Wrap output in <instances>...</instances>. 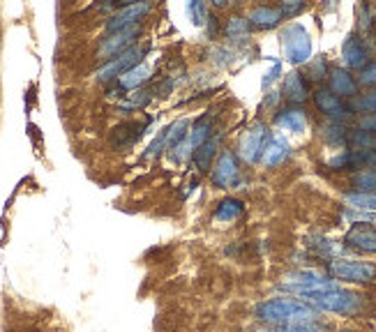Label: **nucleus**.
Masks as SVG:
<instances>
[{"mask_svg": "<svg viewBox=\"0 0 376 332\" xmlns=\"http://www.w3.org/2000/svg\"><path fill=\"white\" fill-rule=\"evenodd\" d=\"M254 317L265 326H309L316 323L319 312L296 298H270L254 307Z\"/></svg>", "mask_w": 376, "mask_h": 332, "instance_id": "f257e3e1", "label": "nucleus"}, {"mask_svg": "<svg viewBox=\"0 0 376 332\" xmlns=\"http://www.w3.org/2000/svg\"><path fill=\"white\" fill-rule=\"evenodd\" d=\"M303 300L307 305H312L316 312L341 314V317H356V314L363 312V298L353 293V290H344V288L312 293V295H305Z\"/></svg>", "mask_w": 376, "mask_h": 332, "instance_id": "f03ea898", "label": "nucleus"}, {"mask_svg": "<svg viewBox=\"0 0 376 332\" xmlns=\"http://www.w3.org/2000/svg\"><path fill=\"white\" fill-rule=\"evenodd\" d=\"M282 290L296 293L300 298L312 295V293H325V290H335L339 284L335 279H330L328 275H323L319 270H294L289 275H284L280 281Z\"/></svg>", "mask_w": 376, "mask_h": 332, "instance_id": "7ed1b4c3", "label": "nucleus"}, {"mask_svg": "<svg viewBox=\"0 0 376 332\" xmlns=\"http://www.w3.org/2000/svg\"><path fill=\"white\" fill-rule=\"evenodd\" d=\"M282 46L291 65H305L312 58V37L303 23H289L282 30Z\"/></svg>", "mask_w": 376, "mask_h": 332, "instance_id": "20e7f679", "label": "nucleus"}, {"mask_svg": "<svg viewBox=\"0 0 376 332\" xmlns=\"http://www.w3.org/2000/svg\"><path fill=\"white\" fill-rule=\"evenodd\" d=\"M328 272L332 279L349 281V284H372V281H376V263L370 261L332 259L328 261Z\"/></svg>", "mask_w": 376, "mask_h": 332, "instance_id": "39448f33", "label": "nucleus"}, {"mask_svg": "<svg viewBox=\"0 0 376 332\" xmlns=\"http://www.w3.org/2000/svg\"><path fill=\"white\" fill-rule=\"evenodd\" d=\"M148 53V46H139L134 44L132 49H127L125 53H120L118 58H113V60L104 63L102 68H99L95 72V77L99 83H108V81H118L125 72H130L132 68H137V65H141V58H144Z\"/></svg>", "mask_w": 376, "mask_h": 332, "instance_id": "423d86ee", "label": "nucleus"}, {"mask_svg": "<svg viewBox=\"0 0 376 332\" xmlns=\"http://www.w3.org/2000/svg\"><path fill=\"white\" fill-rule=\"evenodd\" d=\"M270 139V132L263 122H254L252 127H247L242 132V136L238 141V157L242 162L254 164L261 160V155L265 151V143Z\"/></svg>", "mask_w": 376, "mask_h": 332, "instance_id": "0eeeda50", "label": "nucleus"}, {"mask_svg": "<svg viewBox=\"0 0 376 332\" xmlns=\"http://www.w3.org/2000/svg\"><path fill=\"white\" fill-rule=\"evenodd\" d=\"M211 178L217 187L222 189H233L240 182V164H238V155L233 151H222L217 162L213 166Z\"/></svg>", "mask_w": 376, "mask_h": 332, "instance_id": "6e6552de", "label": "nucleus"}, {"mask_svg": "<svg viewBox=\"0 0 376 332\" xmlns=\"http://www.w3.org/2000/svg\"><path fill=\"white\" fill-rule=\"evenodd\" d=\"M150 10H153V3H125L120 10H115V14L108 16L104 28H106L108 35H111V32L139 26V21L144 19Z\"/></svg>", "mask_w": 376, "mask_h": 332, "instance_id": "1a4fd4ad", "label": "nucleus"}, {"mask_svg": "<svg viewBox=\"0 0 376 332\" xmlns=\"http://www.w3.org/2000/svg\"><path fill=\"white\" fill-rule=\"evenodd\" d=\"M141 26H132V28H125L118 32H111L102 44L97 49V58L99 60H113V58H118L120 53H125L127 49L134 46V39L139 37Z\"/></svg>", "mask_w": 376, "mask_h": 332, "instance_id": "9d476101", "label": "nucleus"}, {"mask_svg": "<svg viewBox=\"0 0 376 332\" xmlns=\"http://www.w3.org/2000/svg\"><path fill=\"white\" fill-rule=\"evenodd\" d=\"M314 104H316V109H319L325 118H330L332 122L346 120L349 113H351V106H346L335 93H330L328 88L316 90V93H314Z\"/></svg>", "mask_w": 376, "mask_h": 332, "instance_id": "9b49d317", "label": "nucleus"}, {"mask_svg": "<svg viewBox=\"0 0 376 332\" xmlns=\"http://www.w3.org/2000/svg\"><path fill=\"white\" fill-rule=\"evenodd\" d=\"M341 60L349 70H363L370 65V51H367L365 39H361L356 32L346 35L344 44H341Z\"/></svg>", "mask_w": 376, "mask_h": 332, "instance_id": "f8f14e48", "label": "nucleus"}, {"mask_svg": "<svg viewBox=\"0 0 376 332\" xmlns=\"http://www.w3.org/2000/svg\"><path fill=\"white\" fill-rule=\"evenodd\" d=\"M344 245L363 254H376V229L370 224H353L346 231Z\"/></svg>", "mask_w": 376, "mask_h": 332, "instance_id": "ddd939ff", "label": "nucleus"}, {"mask_svg": "<svg viewBox=\"0 0 376 332\" xmlns=\"http://www.w3.org/2000/svg\"><path fill=\"white\" fill-rule=\"evenodd\" d=\"M328 83H330V93H335L339 99L341 97H349V99H353L358 95V81L351 77V72L344 70V68H335V70H330L328 74Z\"/></svg>", "mask_w": 376, "mask_h": 332, "instance_id": "4468645a", "label": "nucleus"}, {"mask_svg": "<svg viewBox=\"0 0 376 332\" xmlns=\"http://www.w3.org/2000/svg\"><path fill=\"white\" fill-rule=\"evenodd\" d=\"M305 245L312 249L316 256H323V259H328V261L339 259V256L344 254V249H346V245H339V243H335V240L325 238V236H321V234L307 236V238H305Z\"/></svg>", "mask_w": 376, "mask_h": 332, "instance_id": "2eb2a0df", "label": "nucleus"}, {"mask_svg": "<svg viewBox=\"0 0 376 332\" xmlns=\"http://www.w3.org/2000/svg\"><path fill=\"white\" fill-rule=\"evenodd\" d=\"M291 157V146L284 136H275L270 134L268 143H265V151L261 155V162L265 166H280L282 162H287Z\"/></svg>", "mask_w": 376, "mask_h": 332, "instance_id": "dca6fc26", "label": "nucleus"}, {"mask_svg": "<svg viewBox=\"0 0 376 332\" xmlns=\"http://www.w3.org/2000/svg\"><path fill=\"white\" fill-rule=\"evenodd\" d=\"M144 132H146V124H141V122H125L120 124V127H115L111 132V146L113 148H130V146H134L137 141L144 136Z\"/></svg>", "mask_w": 376, "mask_h": 332, "instance_id": "f3484780", "label": "nucleus"}, {"mask_svg": "<svg viewBox=\"0 0 376 332\" xmlns=\"http://www.w3.org/2000/svg\"><path fill=\"white\" fill-rule=\"evenodd\" d=\"M275 122H277L282 129L294 132V134H303L307 129V115L303 109H296V106H289V109L280 111L275 115Z\"/></svg>", "mask_w": 376, "mask_h": 332, "instance_id": "a211bd4d", "label": "nucleus"}, {"mask_svg": "<svg viewBox=\"0 0 376 332\" xmlns=\"http://www.w3.org/2000/svg\"><path fill=\"white\" fill-rule=\"evenodd\" d=\"M282 19L284 16L280 12V7H272V5H258L249 12V23L256 28H263V30L275 28Z\"/></svg>", "mask_w": 376, "mask_h": 332, "instance_id": "6ab92c4d", "label": "nucleus"}, {"mask_svg": "<svg viewBox=\"0 0 376 332\" xmlns=\"http://www.w3.org/2000/svg\"><path fill=\"white\" fill-rule=\"evenodd\" d=\"M242 212H245V203H242L240 198L227 196V198H222V201L217 203L213 217H215V222H220V224H231V222L240 219Z\"/></svg>", "mask_w": 376, "mask_h": 332, "instance_id": "aec40b11", "label": "nucleus"}, {"mask_svg": "<svg viewBox=\"0 0 376 332\" xmlns=\"http://www.w3.org/2000/svg\"><path fill=\"white\" fill-rule=\"evenodd\" d=\"M284 95L289 97V102L294 104H303L307 95H309V86L305 77L300 72H291L287 74V79H284Z\"/></svg>", "mask_w": 376, "mask_h": 332, "instance_id": "412c9836", "label": "nucleus"}, {"mask_svg": "<svg viewBox=\"0 0 376 332\" xmlns=\"http://www.w3.org/2000/svg\"><path fill=\"white\" fill-rule=\"evenodd\" d=\"M153 77V70L148 68L146 63L137 65V68H132L130 72H125L123 77L118 79V86L123 90H141V86H146Z\"/></svg>", "mask_w": 376, "mask_h": 332, "instance_id": "4be33fe9", "label": "nucleus"}, {"mask_svg": "<svg viewBox=\"0 0 376 332\" xmlns=\"http://www.w3.org/2000/svg\"><path fill=\"white\" fill-rule=\"evenodd\" d=\"M220 143H222V134L211 136L194 155H192V160H194L199 171H208V169H211V164L215 160V153H217V148H220Z\"/></svg>", "mask_w": 376, "mask_h": 332, "instance_id": "5701e85b", "label": "nucleus"}, {"mask_svg": "<svg viewBox=\"0 0 376 332\" xmlns=\"http://www.w3.org/2000/svg\"><path fill=\"white\" fill-rule=\"evenodd\" d=\"M344 203L353 210L376 212V192H346Z\"/></svg>", "mask_w": 376, "mask_h": 332, "instance_id": "b1692460", "label": "nucleus"}, {"mask_svg": "<svg viewBox=\"0 0 376 332\" xmlns=\"http://www.w3.org/2000/svg\"><path fill=\"white\" fill-rule=\"evenodd\" d=\"M321 136L328 146H344L349 141V129L341 122H325L321 127Z\"/></svg>", "mask_w": 376, "mask_h": 332, "instance_id": "393cba45", "label": "nucleus"}, {"mask_svg": "<svg viewBox=\"0 0 376 332\" xmlns=\"http://www.w3.org/2000/svg\"><path fill=\"white\" fill-rule=\"evenodd\" d=\"M249 28H252L249 19H242V16H231L227 28H224V35H227L231 42H242V39H247Z\"/></svg>", "mask_w": 376, "mask_h": 332, "instance_id": "a878e982", "label": "nucleus"}, {"mask_svg": "<svg viewBox=\"0 0 376 332\" xmlns=\"http://www.w3.org/2000/svg\"><path fill=\"white\" fill-rule=\"evenodd\" d=\"M351 111L363 113V115H374L376 113V88L351 99Z\"/></svg>", "mask_w": 376, "mask_h": 332, "instance_id": "bb28decb", "label": "nucleus"}, {"mask_svg": "<svg viewBox=\"0 0 376 332\" xmlns=\"http://www.w3.org/2000/svg\"><path fill=\"white\" fill-rule=\"evenodd\" d=\"M356 192H376V169H361L351 176Z\"/></svg>", "mask_w": 376, "mask_h": 332, "instance_id": "cd10ccee", "label": "nucleus"}, {"mask_svg": "<svg viewBox=\"0 0 376 332\" xmlns=\"http://www.w3.org/2000/svg\"><path fill=\"white\" fill-rule=\"evenodd\" d=\"M349 143H351V151H376V136L363 129L351 132Z\"/></svg>", "mask_w": 376, "mask_h": 332, "instance_id": "c85d7f7f", "label": "nucleus"}, {"mask_svg": "<svg viewBox=\"0 0 376 332\" xmlns=\"http://www.w3.org/2000/svg\"><path fill=\"white\" fill-rule=\"evenodd\" d=\"M189 120L187 118H180V120H175L173 124H169V151H173V148H178L182 141H185L189 136Z\"/></svg>", "mask_w": 376, "mask_h": 332, "instance_id": "c756f323", "label": "nucleus"}, {"mask_svg": "<svg viewBox=\"0 0 376 332\" xmlns=\"http://www.w3.org/2000/svg\"><path fill=\"white\" fill-rule=\"evenodd\" d=\"M328 166H330V169H335V171L358 169V166H356L353 151H341V153H337L335 157H330V160H328Z\"/></svg>", "mask_w": 376, "mask_h": 332, "instance_id": "7c9ffc66", "label": "nucleus"}, {"mask_svg": "<svg viewBox=\"0 0 376 332\" xmlns=\"http://www.w3.org/2000/svg\"><path fill=\"white\" fill-rule=\"evenodd\" d=\"M307 74H309V79H312V81H316V83H319V81H323V79H325V77H328V74H330V70H328V60H325L323 56L314 58V60L307 65Z\"/></svg>", "mask_w": 376, "mask_h": 332, "instance_id": "2f4dec72", "label": "nucleus"}, {"mask_svg": "<svg viewBox=\"0 0 376 332\" xmlns=\"http://www.w3.org/2000/svg\"><path fill=\"white\" fill-rule=\"evenodd\" d=\"M187 14H189V19L196 28H203L208 23V19H211L203 3H187Z\"/></svg>", "mask_w": 376, "mask_h": 332, "instance_id": "473e14b6", "label": "nucleus"}, {"mask_svg": "<svg viewBox=\"0 0 376 332\" xmlns=\"http://www.w3.org/2000/svg\"><path fill=\"white\" fill-rule=\"evenodd\" d=\"M358 28H361L363 35H367L372 28H374V16H372V7L363 3L358 7Z\"/></svg>", "mask_w": 376, "mask_h": 332, "instance_id": "72a5a7b5", "label": "nucleus"}, {"mask_svg": "<svg viewBox=\"0 0 376 332\" xmlns=\"http://www.w3.org/2000/svg\"><path fill=\"white\" fill-rule=\"evenodd\" d=\"M166 146H169V127H164V129H162V134H157V139L148 146L146 157H148V160H153V157L160 155Z\"/></svg>", "mask_w": 376, "mask_h": 332, "instance_id": "f704fd0d", "label": "nucleus"}, {"mask_svg": "<svg viewBox=\"0 0 376 332\" xmlns=\"http://www.w3.org/2000/svg\"><path fill=\"white\" fill-rule=\"evenodd\" d=\"M261 332H321V328L316 323H309V326H270Z\"/></svg>", "mask_w": 376, "mask_h": 332, "instance_id": "c9c22d12", "label": "nucleus"}, {"mask_svg": "<svg viewBox=\"0 0 376 332\" xmlns=\"http://www.w3.org/2000/svg\"><path fill=\"white\" fill-rule=\"evenodd\" d=\"M344 217L351 222V224H367V222H376V212H363V210H353V208H349V210H344Z\"/></svg>", "mask_w": 376, "mask_h": 332, "instance_id": "e433bc0d", "label": "nucleus"}, {"mask_svg": "<svg viewBox=\"0 0 376 332\" xmlns=\"http://www.w3.org/2000/svg\"><path fill=\"white\" fill-rule=\"evenodd\" d=\"M358 83L361 86H376V60H372L367 68L361 70V74H358Z\"/></svg>", "mask_w": 376, "mask_h": 332, "instance_id": "4c0bfd02", "label": "nucleus"}, {"mask_svg": "<svg viewBox=\"0 0 376 332\" xmlns=\"http://www.w3.org/2000/svg\"><path fill=\"white\" fill-rule=\"evenodd\" d=\"M303 10H305V0H284V3H280L282 16H296Z\"/></svg>", "mask_w": 376, "mask_h": 332, "instance_id": "58836bf2", "label": "nucleus"}, {"mask_svg": "<svg viewBox=\"0 0 376 332\" xmlns=\"http://www.w3.org/2000/svg\"><path fill=\"white\" fill-rule=\"evenodd\" d=\"M280 74H282V63H280V60H275V63H272V70H268V74H265V79H263V90L268 88L270 83L280 77Z\"/></svg>", "mask_w": 376, "mask_h": 332, "instance_id": "ea45409f", "label": "nucleus"}, {"mask_svg": "<svg viewBox=\"0 0 376 332\" xmlns=\"http://www.w3.org/2000/svg\"><path fill=\"white\" fill-rule=\"evenodd\" d=\"M358 124H361L363 132H370V134L376 136V113H374V115H363L361 122H358Z\"/></svg>", "mask_w": 376, "mask_h": 332, "instance_id": "a19ab883", "label": "nucleus"}]
</instances>
